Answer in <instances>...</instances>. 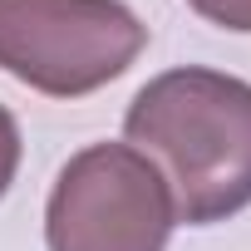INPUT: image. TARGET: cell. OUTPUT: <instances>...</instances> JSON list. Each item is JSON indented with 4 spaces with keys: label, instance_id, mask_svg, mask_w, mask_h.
<instances>
[{
    "label": "cell",
    "instance_id": "1",
    "mask_svg": "<svg viewBox=\"0 0 251 251\" xmlns=\"http://www.w3.org/2000/svg\"><path fill=\"white\" fill-rule=\"evenodd\" d=\"M123 138L168 182L173 212L187 226H212L251 207V84L222 69L182 64L148 79Z\"/></svg>",
    "mask_w": 251,
    "mask_h": 251
},
{
    "label": "cell",
    "instance_id": "2",
    "mask_svg": "<svg viewBox=\"0 0 251 251\" xmlns=\"http://www.w3.org/2000/svg\"><path fill=\"white\" fill-rule=\"evenodd\" d=\"M148 25L123 0H0V69L50 99H84L128 74Z\"/></svg>",
    "mask_w": 251,
    "mask_h": 251
},
{
    "label": "cell",
    "instance_id": "3",
    "mask_svg": "<svg viewBox=\"0 0 251 251\" xmlns=\"http://www.w3.org/2000/svg\"><path fill=\"white\" fill-rule=\"evenodd\" d=\"M177 226L163 173L128 143L79 148L45 202L50 251H168Z\"/></svg>",
    "mask_w": 251,
    "mask_h": 251
},
{
    "label": "cell",
    "instance_id": "4",
    "mask_svg": "<svg viewBox=\"0 0 251 251\" xmlns=\"http://www.w3.org/2000/svg\"><path fill=\"white\" fill-rule=\"evenodd\" d=\"M187 5L231 35H251V0H187Z\"/></svg>",
    "mask_w": 251,
    "mask_h": 251
},
{
    "label": "cell",
    "instance_id": "5",
    "mask_svg": "<svg viewBox=\"0 0 251 251\" xmlns=\"http://www.w3.org/2000/svg\"><path fill=\"white\" fill-rule=\"evenodd\" d=\"M15 173H20V123H15V113L5 103H0V197L10 192Z\"/></svg>",
    "mask_w": 251,
    "mask_h": 251
}]
</instances>
